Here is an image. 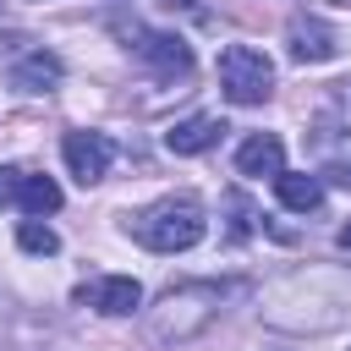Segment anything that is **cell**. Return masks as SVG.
<instances>
[{"label":"cell","instance_id":"cell-1","mask_svg":"<svg viewBox=\"0 0 351 351\" xmlns=\"http://www.w3.org/2000/svg\"><path fill=\"white\" fill-rule=\"evenodd\" d=\"M219 302H225V291L208 285V280L170 285V291L159 296V307H148V340H154V346H192V340L219 318Z\"/></svg>","mask_w":351,"mask_h":351},{"label":"cell","instance_id":"cell-2","mask_svg":"<svg viewBox=\"0 0 351 351\" xmlns=\"http://www.w3.org/2000/svg\"><path fill=\"white\" fill-rule=\"evenodd\" d=\"M126 230H132L148 252H186V247L203 241L208 214H203V203H197L192 192H176V197H159V203H148L143 214H132Z\"/></svg>","mask_w":351,"mask_h":351},{"label":"cell","instance_id":"cell-3","mask_svg":"<svg viewBox=\"0 0 351 351\" xmlns=\"http://www.w3.org/2000/svg\"><path fill=\"white\" fill-rule=\"evenodd\" d=\"M219 93L230 104H263L274 93V60L252 44H225L219 49Z\"/></svg>","mask_w":351,"mask_h":351},{"label":"cell","instance_id":"cell-4","mask_svg":"<svg viewBox=\"0 0 351 351\" xmlns=\"http://www.w3.org/2000/svg\"><path fill=\"white\" fill-rule=\"evenodd\" d=\"M126 38H132V49H137V55H143L165 82H186V77H192V49H186V38L148 33V27H132Z\"/></svg>","mask_w":351,"mask_h":351},{"label":"cell","instance_id":"cell-5","mask_svg":"<svg viewBox=\"0 0 351 351\" xmlns=\"http://www.w3.org/2000/svg\"><path fill=\"white\" fill-rule=\"evenodd\" d=\"M60 154H66V170H71V176H77L82 186H93V181H104V176H110L115 143H110L104 132H66Z\"/></svg>","mask_w":351,"mask_h":351},{"label":"cell","instance_id":"cell-6","mask_svg":"<svg viewBox=\"0 0 351 351\" xmlns=\"http://www.w3.org/2000/svg\"><path fill=\"white\" fill-rule=\"evenodd\" d=\"M285 38H291V60H302V66H324L340 55V33L318 16H291Z\"/></svg>","mask_w":351,"mask_h":351},{"label":"cell","instance_id":"cell-7","mask_svg":"<svg viewBox=\"0 0 351 351\" xmlns=\"http://www.w3.org/2000/svg\"><path fill=\"white\" fill-rule=\"evenodd\" d=\"M82 302H93V307L110 313V318H132V313L143 307V285H137L132 274H104V280L82 285Z\"/></svg>","mask_w":351,"mask_h":351},{"label":"cell","instance_id":"cell-8","mask_svg":"<svg viewBox=\"0 0 351 351\" xmlns=\"http://www.w3.org/2000/svg\"><path fill=\"white\" fill-rule=\"evenodd\" d=\"M219 132H225V121H219V115H186V121H176V126L165 132V148H170V154H181V159H192V154L214 148V143H219Z\"/></svg>","mask_w":351,"mask_h":351},{"label":"cell","instance_id":"cell-9","mask_svg":"<svg viewBox=\"0 0 351 351\" xmlns=\"http://www.w3.org/2000/svg\"><path fill=\"white\" fill-rule=\"evenodd\" d=\"M236 170L241 176H280L285 170V143L274 132H252L241 148H236Z\"/></svg>","mask_w":351,"mask_h":351},{"label":"cell","instance_id":"cell-10","mask_svg":"<svg viewBox=\"0 0 351 351\" xmlns=\"http://www.w3.org/2000/svg\"><path fill=\"white\" fill-rule=\"evenodd\" d=\"M55 82H60V55H49V49H33L11 66V88H22V93H49Z\"/></svg>","mask_w":351,"mask_h":351},{"label":"cell","instance_id":"cell-11","mask_svg":"<svg viewBox=\"0 0 351 351\" xmlns=\"http://www.w3.org/2000/svg\"><path fill=\"white\" fill-rule=\"evenodd\" d=\"M274 192H280V203L296 208V214H313V208L324 203V181H318V176H291V170H280V176H274Z\"/></svg>","mask_w":351,"mask_h":351},{"label":"cell","instance_id":"cell-12","mask_svg":"<svg viewBox=\"0 0 351 351\" xmlns=\"http://www.w3.org/2000/svg\"><path fill=\"white\" fill-rule=\"evenodd\" d=\"M16 203H22V214H55L60 208V186L49 181V176H22V186H16Z\"/></svg>","mask_w":351,"mask_h":351},{"label":"cell","instance_id":"cell-13","mask_svg":"<svg viewBox=\"0 0 351 351\" xmlns=\"http://www.w3.org/2000/svg\"><path fill=\"white\" fill-rule=\"evenodd\" d=\"M16 247L33 252V258H55V252H60V236H55L49 225H38V219H22V225H16Z\"/></svg>","mask_w":351,"mask_h":351},{"label":"cell","instance_id":"cell-14","mask_svg":"<svg viewBox=\"0 0 351 351\" xmlns=\"http://www.w3.org/2000/svg\"><path fill=\"white\" fill-rule=\"evenodd\" d=\"M22 176H27V170H16V165H0V203H16V186H22Z\"/></svg>","mask_w":351,"mask_h":351},{"label":"cell","instance_id":"cell-15","mask_svg":"<svg viewBox=\"0 0 351 351\" xmlns=\"http://www.w3.org/2000/svg\"><path fill=\"white\" fill-rule=\"evenodd\" d=\"M230 214H236V219H230V236H247V219H252V208H247L236 192H230Z\"/></svg>","mask_w":351,"mask_h":351},{"label":"cell","instance_id":"cell-16","mask_svg":"<svg viewBox=\"0 0 351 351\" xmlns=\"http://www.w3.org/2000/svg\"><path fill=\"white\" fill-rule=\"evenodd\" d=\"M324 176H335V181H340V186H351V159H340V165H329V170H324Z\"/></svg>","mask_w":351,"mask_h":351},{"label":"cell","instance_id":"cell-17","mask_svg":"<svg viewBox=\"0 0 351 351\" xmlns=\"http://www.w3.org/2000/svg\"><path fill=\"white\" fill-rule=\"evenodd\" d=\"M165 5H170V11H192L197 0H165Z\"/></svg>","mask_w":351,"mask_h":351},{"label":"cell","instance_id":"cell-18","mask_svg":"<svg viewBox=\"0 0 351 351\" xmlns=\"http://www.w3.org/2000/svg\"><path fill=\"white\" fill-rule=\"evenodd\" d=\"M340 247H346V252H351V225H346V230H340Z\"/></svg>","mask_w":351,"mask_h":351},{"label":"cell","instance_id":"cell-19","mask_svg":"<svg viewBox=\"0 0 351 351\" xmlns=\"http://www.w3.org/2000/svg\"><path fill=\"white\" fill-rule=\"evenodd\" d=\"M340 5H351V0H340Z\"/></svg>","mask_w":351,"mask_h":351}]
</instances>
